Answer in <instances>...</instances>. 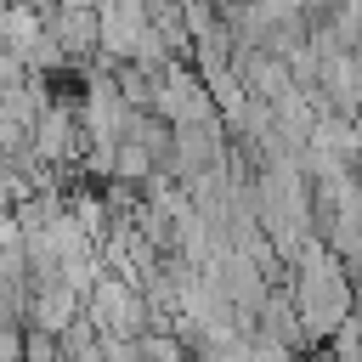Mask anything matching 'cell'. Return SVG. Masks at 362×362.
Returning <instances> with one entry per match:
<instances>
[{
    "label": "cell",
    "instance_id": "6da1fadb",
    "mask_svg": "<svg viewBox=\"0 0 362 362\" xmlns=\"http://www.w3.org/2000/svg\"><path fill=\"white\" fill-rule=\"evenodd\" d=\"M153 107H158L170 124H192V119L221 113V107H215V90H209V79L198 74V62H192V57H170V62H164Z\"/></svg>",
    "mask_w": 362,
    "mask_h": 362
},
{
    "label": "cell",
    "instance_id": "5b68a950",
    "mask_svg": "<svg viewBox=\"0 0 362 362\" xmlns=\"http://www.w3.org/2000/svg\"><path fill=\"white\" fill-rule=\"evenodd\" d=\"M23 356L51 362V356H57V334H51V328H40V322H28V328H23Z\"/></svg>",
    "mask_w": 362,
    "mask_h": 362
},
{
    "label": "cell",
    "instance_id": "7a4b0ae2",
    "mask_svg": "<svg viewBox=\"0 0 362 362\" xmlns=\"http://www.w3.org/2000/svg\"><path fill=\"white\" fill-rule=\"evenodd\" d=\"M57 356L62 362H102V322L90 311H79L62 334H57Z\"/></svg>",
    "mask_w": 362,
    "mask_h": 362
},
{
    "label": "cell",
    "instance_id": "277c9868",
    "mask_svg": "<svg viewBox=\"0 0 362 362\" xmlns=\"http://www.w3.org/2000/svg\"><path fill=\"white\" fill-rule=\"evenodd\" d=\"M158 170V158L141 147V141H130V136H119V170L113 175H124V181H147Z\"/></svg>",
    "mask_w": 362,
    "mask_h": 362
},
{
    "label": "cell",
    "instance_id": "3957f363",
    "mask_svg": "<svg viewBox=\"0 0 362 362\" xmlns=\"http://www.w3.org/2000/svg\"><path fill=\"white\" fill-rule=\"evenodd\" d=\"M85 311V300L68 288V283H57V288H45V294H34V311H28V322H40V328H51V334H62L74 317Z\"/></svg>",
    "mask_w": 362,
    "mask_h": 362
}]
</instances>
